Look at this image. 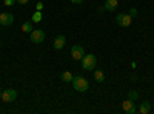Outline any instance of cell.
I'll use <instances>...</instances> for the list:
<instances>
[{
  "label": "cell",
  "instance_id": "6da1fadb",
  "mask_svg": "<svg viewBox=\"0 0 154 114\" xmlns=\"http://www.w3.org/2000/svg\"><path fill=\"white\" fill-rule=\"evenodd\" d=\"M71 83H72L74 90L79 91V93H85V91H88V88H89L88 80H86L85 77H82V75H77V77H74Z\"/></svg>",
  "mask_w": 154,
  "mask_h": 114
},
{
  "label": "cell",
  "instance_id": "7a4b0ae2",
  "mask_svg": "<svg viewBox=\"0 0 154 114\" xmlns=\"http://www.w3.org/2000/svg\"><path fill=\"white\" fill-rule=\"evenodd\" d=\"M80 62H82V68H83L85 71H93V69L96 68L97 59H96L94 54H85Z\"/></svg>",
  "mask_w": 154,
  "mask_h": 114
},
{
  "label": "cell",
  "instance_id": "3957f363",
  "mask_svg": "<svg viewBox=\"0 0 154 114\" xmlns=\"http://www.w3.org/2000/svg\"><path fill=\"white\" fill-rule=\"evenodd\" d=\"M83 56H85V49H83L82 45H74V46L71 48V57H72L75 62H80V60L83 59Z\"/></svg>",
  "mask_w": 154,
  "mask_h": 114
},
{
  "label": "cell",
  "instance_id": "277c9868",
  "mask_svg": "<svg viewBox=\"0 0 154 114\" xmlns=\"http://www.w3.org/2000/svg\"><path fill=\"white\" fill-rule=\"evenodd\" d=\"M3 100L5 103H11V102H14V100L17 99V91L16 90H12V88H9V90H5L2 93V97H0Z\"/></svg>",
  "mask_w": 154,
  "mask_h": 114
},
{
  "label": "cell",
  "instance_id": "5b68a950",
  "mask_svg": "<svg viewBox=\"0 0 154 114\" xmlns=\"http://www.w3.org/2000/svg\"><path fill=\"white\" fill-rule=\"evenodd\" d=\"M29 39H31L32 43H37L38 45V43H42L45 40V32L42 29H32L29 32Z\"/></svg>",
  "mask_w": 154,
  "mask_h": 114
},
{
  "label": "cell",
  "instance_id": "8992f818",
  "mask_svg": "<svg viewBox=\"0 0 154 114\" xmlns=\"http://www.w3.org/2000/svg\"><path fill=\"white\" fill-rule=\"evenodd\" d=\"M116 22H117L119 26L126 28V26H130V25H131L133 17H131L130 14H117V17H116Z\"/></svg>",
  "mask_w": 154,
  "mask_h": 114
},
{
  "label": "cell",
  "instance_id": "52a82bcc",
  "mask_svg": "<svg viewBox=\"0 0 154 114\" xmlns=\"http://www.w3.org/2000/svg\"><path fill=\"white\" fill-rule=\"evenodd\" d=\"M14 23V16L11 12H2L0 14V25L2 26H11Z\"/></svg>",
  "mask_w": 154,
  "mask_h": 114
},
{
  "label": "cell",
  "instance_id": "ba28073f",
  "mask_svg": "<svg viewBox=\"0 0 154 114\" xmlns=\"http://www.w3.org/2000/svg\"><path fill=\"white\" fill-rule=\"evenodd\" d=\"M122 109H123L126 114H136V112H137V108H136L134 102H133V100H130V99H126L125 102L122 103Z\"/></svg>",
  "mask_w": 154,
  "mask_h": 114
},
{
  "label": "cell",
  "instance_id": "9c48e42d",
  "mask_svg": "<svg viewBox=\"0 0 154 114\" xmlns=\"http://www.w3.org/2000/svg\"><path fill=\"white\" fill-rule=\"evenodd\" d=\"M65 43H66V39H65V35H57L56 39H54V42H53V46H54V49H62L63 46H65Z\"/></svg>",
  "mask_w": 154,
  "mask_h": 114
},
{
  "label": "cell",
  "instance_id": "30bf717a",
  "mask_svg": "<svg viewBox=\"0 0 154 114\" xmlns=\"http://www.w3.org/2000/svg\"><path fill=\"white\" fill-rule=\"evenodd\" d=\"M117 6H119L117 0H106L105 5H103L105 11H116V9H117Z\"/></svg>",
  "mask_w": 154,
  "mask_h": 114
},
{
  "label": "cell",
  "instance_id": "8fae6325",
  "mask_svg": "<svg viewBox=\"0 0 154 114\" xmlns=\"http://www.w3.org/2000/svg\"><path fill=\"white\" fill-rule=\"evenodd\" d=\"M137 111H139L140 114H148V112L151 111V103L145 100V102L140 103V106H139V109H137Z\"/></svg>",
  "mask_w": 154,
  "mask_h": 114
},
{
  "label": "cell",
  "instance_id": "7c38bea8",
  "mask_svg": "<svg viewBox=\"0 0 154 114\" xmlns=\"http://www.w3.org/2000/svg\"><path fill=\"white\" fill-rule=\"evenodd\" d=\"M94 79H96V82H99V83L103 82V80H105L103 71H102V69H96V71H94Z\"/></svg>",
  "mask_w": 154,
  "mask_h": 114
},
{
  "label": "cell",
  "instance_id": "4fadbf2b",
  "mask_svg": "<svg viewBox=\"0 0 154 114\" xmlns=\"http://www.w3.org/2000/svg\"><path fill=\"white\" fill-rule=\"evenodd\" d=\"M42 19H43V16H42V11H35L34 14L31 16V22H34V23L42 22Z\"/></svg>",
  "mask_w": 154,
  "mask_h": 114
},
{
  "label": "cell",
  "instance_id": "5bb4252c",
  "mask_svg": "<svg viewBox=\"0 0 154 114\" xmlns=\"http://www.w3.org/2000/svg\"><path fill=\"white\" fill-rule=\"evenodd\" d=\"M60 77H62V80H63V82H72L74 75H72L69 71H65V72H62V75H60Z\"/></svg>",
  "mask_w": 154,
  "mask_h": 114
},
{
  "label": "cell",
  "instance_id": "9a60e30c",
  "mask_svg": "<svg viewBox=\"0 0 154 114\" xmlns=\"http://www.w3.org/2000/svg\"><path fill=\"white\" fill-rule=\"evenodd\" d=\"M34 28H32V22H23L22 25V31L23 32H31Z\"/></svg>",
  "mask_w": 154,
  "mask_h": 114
},
{
  "label": "cell",
  "instance_id": "2e32d148",
  "mask_svg": "<svg viewBox=\"0 0 154 114\" xmlns=\"http://www.w3.org/2000/svg\"><path fill=\"white\" fill-rule=\"evenodd\" d=\"M139 97V93L137 91H128V96H126V99H130V100H133V102H134V100Z\"/></svg>",
  "mask_w": 154,
  "mask_h": 114
},
{
  "label": "cell",
  "instance_id": "e0dca14e",
  "mask_svg": "<svg viewBox=\"0 0 154 114\" xmlns=\"http://www.w3.org/2000/svg\"><path fill=\"white\" fill-rule=\"evenodd\" d=\"M128 14H130L131 17H136V16H137V9H136V8H131V9H130V12H128Z\"/></svg>",
  "mask_w": 154,
  "mask_h": 114
},
{
  "label": "cell",
  "instance_id": "ac0fdd59",
  "mask_svg": "<svg viewBox=\"0 0 154 114\" xmlns=\"http://www.w3.org/2000/svg\"><path fill=\"white\" fill-rule=\"evenodd\" d=\"M35 8H37V11H42V9H43V3H42V2H37V3H35Z\"/></svg>",
  "mask_w": 154,
  "mask_h": 114
},
{
  "label": "cell",
  "instance_id": "d6986e66",
  "mask_svg": "<svg viewBox=\"0 0 154 114\" xmlns=\"http://www.w3.org/2000/svg\"><path fill=\"white\" fill-rule=\"evenodd\" d=\"M14 3H16V0H5V5L6 6H12Z\"/></svg>",
  "mask_w": 154,
  "mask_h": 114
},
{
  "label": "cell",
  "instance_id": "ffe728a7",
  "mask_svg": "<svg viewBox=\"0 0 154 114\" xmlns=\"http://www.w3.org/2000/svg\"><path fill=\"white\" fill-rule=\"evenodd\" d=\"M16 2H17L19 5H26V3L29 2V0H16Z\"/></svg>",
  "mask_w": 154,
  "mask_h": 114
},
{
  "label": "cell",
  "instance_id": "44dd1931",
  "mask_svg": "<svg viewBox=\"0 0 154 114\" xmlns=\"http://www.w3.org/2000/svg\"><path fill=\"white\" fill-rule=\"evenodd\" d=\"M71 2H72L74 5H80V3H83V0H71Z\"/></svg>",
  "mask_w": 154,
  "mask_h": 114
},
{
  "label": "cell",
  "instance_id": "7402d4cb",
  "mask_svg": "<svg viewBox=\"0 0 154 114\" xmlns=\"http://www.w3.org/2000/svg\"><path fill=\"white\" fill-rule=\"evenodd\" d=\"M0 97H2V91H0Z\"/></svg>",
  "mask_w": 154,
  "mask_h": 114
},
{
  "label": "cell",
  "instance_id": "603a6c76",
  "mask_svg": "<svg viewBox=\"0 0 154 114\" xmlns=\"http://www.w3.org/2000/svg\"><path fill=\"white\" fill-rule=\"evenodd\" d=\"M0 46H2V43H0Z\"/></svg>",
  "mask_w": 154,
  "mask_h": 114
}]
</instances>
